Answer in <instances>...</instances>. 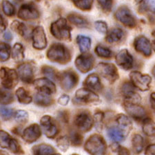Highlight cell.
<instances>
[{
  "label": "cell",
  "instance_id": "cell-1",
  "mask_svg": "<svg viewBox=\"0 0 155 155\" xmlns=\"http://www.w3.org/2000/svg\"><path fill=\"white\" fill-rule=\"evenodd\" d=\"M84 149L90 155H106L107 144L101 135L93 134L85 142Z\"/></svg>",
  "mask_w": 155,
  "mask_h": 155
},
{
  "label": "cell",
  "instance_id": "cell-2",
  "mask_svg": "<svg viewBox=\"0 0 155 155\" xmlns=\"http://www.w3.org/2000/svg\"><path fill=\"white\" fill-rule=\"evenodd\" d=\"M47 57L52 62L66 64L71 61V55L68 49L63 44H54L47 52Z\"/></svg>",
  "mask_w": 155,
  "mask_h": 155
},
{
  "label": "cell",
  "instance_id": "cell-3",
  "mask_svg": "<svg viewBox=\"0 0 155 155\" xmlns=\"http://www.w3.org/2000/svg\"><path fill=\"white\" fill-rule=\"evenodd\" d=\"M72 28L68 26L66 19L59 18L51 24V32L52 35L59 40L70 41Z\"/></svg>",
  "mask_w": 155,
  "mask_h": 155
},
{
  "label": "cell",
  "instance_id": "cell-4",
  "mask_svg": "<svg viewBox=\"0 0 155 155\" xmlns=\"http://www.w3.org/2000/svg\"><path fill=\"white\" fill-rule=\"evenodd\" d=\"M74 124L79 131L87 132L91 130L94 125L93 117L88 112L82 111L77 114L74 119Z\"/></svg>",
  "mask_w": 155,
  "mask_h": 155
},
{
  "label": "cell",
  "instance_id": "cell-5",
  "mask_svg": "<svg viewBox=\"0 0 155 155\" xmlns=\"http://www.w3.org/2000/svg\"><path fill=\"white\" fill-rule=\"evenodd\" d=\"M1 81L5 89L14 88L19 81V74L15 70L6 68H1Z\"/></svg>",
  "mask_w": 155,
  "mask_h": 155
},
{
  "label": "cell",
  "instance_id": "cell-6",
  "mask_svg": "<svg viewBox=\"0 0 155 155\" xmlns=\"http://www.w3.org/2000/svg\"><path fill=\"white\" fill-rule=\"evenodd\" d=\"M130 78L134 87L141 91H147L150 89L152 78L148 74H143L138 71H133L130 74Z\"/></svg>",
  "mask_w": 155,
  "mask_h": 155
},
{
  "label": "cell",
  "instance_id": "cell-7",
  "mask_svg": "<svg viewBox=\"0 0 155 155\" xmlns=\"http://www.w3.org/2000/svg\"><path fill=\"white\" fill-rule=\"evenodd\" d=\"M97 69L101 75L110 84L114 83L119 78L118 70L113 64L100 63L97 66Z\"/></svg>",
  "mask_w": 155,
  "mask_h": 155
},
{
  "label": "cell",
  "instance_id": "cell-8",
  "mask_svg": "<svg viewBox=\"0 0 155 155\" xmlns=\"http://www.w3.org/2000/svg\"><path fill=\"white\" fill-rule=\"evenodd\" d=\"M41 126L48 139H54L59 133V127L56 121L49 115H44L40 120Z\"/></svg>",
  "mask_w": 155,
  "mask_h": 155
},
{
  "label": "cell",
  "instance_id": "cell-9",
  "mask_svg": "<svg viewBox=\"0 0 155 155\" xmlns=\"http://www.w3.org/2000/svg\"><path fill=\"white\" fill-rule=\"evenodd\" d=\"M79 81V77L74 71H65L59 76V82L62 89L70 91L75 87Z\"/></svg>",
  "mask_w": 155,
  "mask_h": 155
},
{
  "label": "cell",
  "instance_id": "cell-10",
  "mask_svg": "<svg viewBox=\"0 0 155 155\" xmlns=\"http://www.w3.org/2000/svg\"><path fill=\"white\" fill-rule=\"evenodd\" d=\"M114 16L125 26L134 28L136 26V19L126 6H121L117 9Z\"/></svg>",
  "mask_w": 155,
  "mask_h": 155
},
{
  "label": "cell",
  "instance_id": "cell-11",
  "mask_svg": "<svg viewBox=\"0 0 155 155\" xmlns=\"http://www.w3.org/2000/svg\"><path fill=\"white\" fill-rule=\"evenodd\" d=\"M74 99L81 104H93L99 101V97L91 90L80 88L76 91Z\"/></svg>",
  "mask_w": 155,
  "mask_h": 155
},
{
  "label": "cell",
  "instance_id": "cell-12",
  "mask_svg": "<svg viewBox=\"0 0 155 155\" xmlns=\"http://www.w3.org/2000/svg\"><path fill=\"white\" fill-rule=\"evenodd\" d=\"M94 59L92 54H83L78 56L75 60V66L78 71L82 73L91 71L94 66Z\"/></svg>",
  "mask_w": 155,
  "mask_h": 155
},
{
  "label": "cell",
  "instance_id": "cell-13",
  "mask_svg": "<svg viewBox=\"0 0 155 155\" xmlns=\"http://www.w3.org/2000/svg\"><path fill=\"white\" fill-rule=\"evenodd\" d=\"M39 17V11L32 4H24L20 7L18 11V17L25 21L38 19Z\"/></svg>",
  "mask_w": 155,
  "mask_h": 155
},
{
  "label": "cell",
  "instance_id": "cell-14",
  "mask_svg": "<svg viewBox=\"0 0 155 155\" xmlns=\"http://www.w3.org/2000/svg\"><path fill=\"white\" fill-rule=\"evenodd\" d=\"M32 46L37 50H43L47 46V39L42 26H37L32 32Z\"/></svg>",
  "mask_w": 155,
  "mask_h": 155
},
{
  "label": "cell",
  "instance_id": "cell-15",
  "mask_svg": "<svg viewBox=\"0 0 155 155\" xmlns=\"http://www.w3.org/2000/svg\"><path fill=\"white\" fill-rule=\"evenodd\" d=\"M124 107L128 115L137 121H141V120L143 121L145 119L147 118L146 110L139 104L124 103Z\"/></svg>",
  "mask_w": 155,
  "mask_h": 155
},
{
  "label": "cell",
  "instance_id": "cell-16",
  "mask_svg": "<svg viewBox=\"0 0 155 155\" xmlns=\"http://www.w3.org/2000/svg\"><path fill=\"white\" fill-rule=\"evenodd\" d=\"M116 62L119 66L124 70H130L134 64V59L126 49H123L118 52L115 57Z\"/></svg>",
  "mask_w": 155,
  "mask_h": 155
},
{
  "label": "cell",
  "instance_id": "cell-17",
  "mask_svg": "<svg viewBox=\"0 0 155 155\" xmlns=\"http://www.w3.org/2000/svg\"><path fill=\"white\" fill-rule=\"evenodd\" d=\"M34 86L39 92L47 94H54L56 92V86L51 79L48 78H40L33 81Z\"/></svg>",
  "mask_w": 155,
  "mask_h": 155
},
{
  "label": "cell",
  "instance_id": "cell-18",
  "mask_svg": "<svg viewBox=\"0 0 155 155\" xmlns=\"http://www.w3.org/2000/svg\"><path fill=\"white\" fill-rule=\"evenodd\" d=\"M41 135V127L37 124H33L26 127L22 133V138L28 143H34Z\"/></svg>",
  "mask_w": 155,
  "mask_h": 155
},
{
  "label": "cell",
  "instance_id": "cell-19",
  "mask_svg": "<svg viewBox=\"0 0 155 155\" xmlns=\"http://www.w3.org/2000/svg\"><path fill=\"white\" fill-rule=\"evenodd\" d=\"M134 47L137 52L146 57H149L152 54V45L150 41L146 37L139 36L134 41Z\"/></svg>",
  "mask_w": 155,
  "mask_h": 155
},
{
  "label": "cell",
  "instance_id": "cell-20",
  "mask_svg": "<svg viewBox=\"0 0 155 155\" xmlns=\"http://www.w3.org/2000/svg\"><path fill=\"white\" fill-rule=\"evenodd\" d=\"M19 78L26 84H31L34 79V70L32 65L29 63H24L17 68Z\"/></svg>",
  "mask_w": 155,
  "mask_h": 155
},
{
  "label": "cell",
  "instance_id": "cell-21",
  "mask_svg": "<svg viewBox=\"0 0 155 155\" xmlns=\"http://www.w3.org/2000/svg\"><path fill=\"white\" fill-rule=\"evenodd\" d=\"M115 121L117 127L121 130L124 135L127 137L132 129V124L129 117L124 114H119L116 116Z\"/></svg>",
  "mask_w": 155,
  "mask_h": 155
},
{
  "label": "cell",
  "instance_id": "cell-22",
  "mask_svg": "<svg viewBox=\"0 0 155 155\" xmlns=\"http://www.w3.org/2000/svg\"><path fill=\"white\" fill-rule=\"evenodd\" d=\"M84 85L87 88L93 92H99L102 89V84L99 77L97 74L93 73L87 77L84 81Z\"/></svg>",
  "mask_w": 155,
  "mask_h": 155
},
{
  "label": "cell",
  "instance_id": "cell-23",
  "mask_svg": "<svg viewBox=\"0 0 155 155\" xmlns=\"http://www.w3.org/2000/svg\"><path fill=\"white\" fill-rule=\"evenodd\" d=\"M32 153L34 155H52L55 150L51 145L41 143L32 147Z\"/></svg>",
  "mask_w": 155,
  "mask_h": 155
},
{
  "label": "cell",
  "instance_id": "cell-24",
  "mask_svg": "<svg viewBox=\"0 0 155 155\" xmlns=\"http://www.w3.org/2000/svg\"><path fill=\"white\" fill-rule=\"evenodd\" d=\"M69 21L79 28H87L89 23L87 20L78 14L72 13L68 16Z\"/></svg>",
  "mask_w": 155,
  "mask_h": 155
},
{
  "label": "cell",
  "instance_id": "cell-25",
  "mask_svg": "<svg viewBox=\"0 0 155 155\" xmlns=\"http://www.w3.org/2000/svg\"><path fill=\"white\" fill-rule=\"evenodd\" d=\"M35 103L38 105V106L46 107L52 104L53 100L50 97L49 94L39 92L35 96Z\"/></svg>",
  "mask_w": 155,
  "mask_h": 155
},
{
  "label": "cell",
  "instance_id": "cell-26",
  "mask_svg": "<svg viewBox=\"0 0 155 155\" xmlns=\"http://www.w3.org/2000/svg\"><path fill=\"white\" fill-rule=\"evenodd\" d=\"M124 35V32L121 28H114L107 34L106 41L109 44L117 43L122 39Z\"/></svg>",
  "mask_w": 155,
  "mask_h": 155
},
{
  "label": "cell",
  "instance_id": "cell-27",
  "mask_svg": "<svg viewBox=\"0 0 155 155\" xmlns=\"http://www.w3.org/2000/svg\"><path fill=\"white\" fill-rule=\"evenodd\" d=\"M143 132L147 137H155V121L150 118L145 119L143 121Z\"/></svg>",
  "mask_w": 155,
  "mask_h": 155
},
{
  "label": "cell",
  "instance_id": "cell-28",
  "mask_svg": "<svg viewBox=\"0 0 155 155\" xmlns=\"http://www.w3.org/2000/svg\"><path fill=\"white\" fill-rule=\"evenodd\" d=\"M107 135L112 140L120 142L124 141L126 138V136L117 126L110 127L107 129Z\"/></svg>",
  "mask_w": 155,
  "mask_h": 155
},
{
  "label": "cell",
  "instance_id": "cell-29",
  "mask_svg": "<svg viewBox=\"0 0 155 155\" xmlns=\"http://www.w3.org/2000/svg\"><path fill=\"white\" fill-rule=\"evenodd\" d=\"M132 144L134 154H140L143 150V138L140 134H134L132 139Z\"/></svg>",
  "mask_w": 155,
  "mask_h": 155
},
{
  "label": "cell",
  "instance_id": "cell-30",
  "mask_svg": "<svg viewBox=\"0 0 155 155\" xmlns=\"http://www.w3.org/2000/svg\"><path fill=\"white\" fill-rule=\"evenodd\" d=\"M16 96L18 101L22 104H29L32 101V97L24 87H19L16 91Z\"/></svg>",
  "mask_w": 155,
  "mask_h": 155
},
{
  "label": "cell",
  "instance_id": "cell-31",
  "mask_svg": "<svg viewBox=\"0 0 155 155\" xmlns=\"http://www.w3.org/2000/svg\"><path fill=\"white\" fill-rule=\"evenodd\" d=\"M123 95L124 97V103L139 104L140 102H141V96L138 93H137L134 91V90L124 93Z\"/></svg>",
  "mask_w": 155,
  "mask_h": 155
},
{
  "label": "cell",
  "instance_id": "cell-32",
  "mask_svg": "<svg viewBox=\"0 0 155 155\" xmlns=\"http://www.w3.org/2000/svg\"><path fill=\"white\" fill-rule=\"evenodd\" d=\"M77 42L78 44L80 51L85 53L91 48V39L86 36L79 35L77 37Z\"/></svg>",
  "mask_w": 155,
  "mask_h": 155
},
{
  "label": "cell",
  "instance_id": "cell-33",
  "mask_svg": "<svg viewBox=\"0 0 155 155\" xmlns=\"http://www.w3.org/2000/svg\"><path fill=\"white\" fill-rule=\"evenodd\" d=\"M12 57L15 61H21L24 58V48L21 44L17 43L14 45L12 50Z\"/></svg>",
  "mask_w": 155,
  "mask_h": 155
},
{
  "label": "cell",
  "instance_id": "cell-34",
  "mask_svg": "<svg viewBox=\"0 0 155 155\" xmlns=\"http://www.w3.org/2000/svg\"><path fill=\"white\" fill-rule=\"evenodd\" d=\"M77 8L81 11H90L91 9L93 0H72Z\"/></svg>",
  "mask_w": 155,
  "mask_h": 155
},
{
  "label": "cell",
  "instance_id": "cell-35",
  "mask_svg": "<svg viewBox=\"0 0 155 155\" xmlns=\"http://www.w3.org/2000/svg\"><path fill=\"white\" fill-rule=\"evenodd\" d=\"M70 141L71 143L74 146H80L83 142V136L80 132L72 130L70 132Z\"/></svg>",
  "mask_w": 155,
  "mask_h": 155
},
{
  "label": "cell",
  "instance_id": "cell-36",
  "mask_svg": "<svg viewBox=\"0 0 155 155\" xmlns=\"http://www.w3.org/2000/svg\"><path fill=\"white\" fill-rule=\"evenodd\" d=\"M57 146L62 152H66L70 146V139L67 136H61L57 139Z\"/></svg>",
  "mask_w": 155,
  "mask_h": 155
},
{
  "label": "cell",
  "instance_id": "cell-37",
  "mask_svg": "<svg viewBox=\"0 0 155 155\" xmlns=\"http://www.w3.org/2000/svg\"><path fill=\"white\" fill-rule=\"evenodd\" d=\"M11 54V47L6 43H1L0 44V59L1 61H5L8 60Z\"/></svg>",
  "mask_w": 155,
  "mask_h": 155
},
{
  "label": "cell",
  "instance_id": "cell-38",
  "mask_svg": "<svg viewBox=\"0 0 155 155\" xmlns=\"http://www.w3.org/2000/svg\"><path fill=\"white\" fill-rule=\"evenodd\" d=\"M2 10L4 14L7 16H12L15 15V9L13 5H12L8 0H3L2 3Z\"/></svg>",
  "mask_w": 155,
  "mask_h": 155
},
{
  "label": "cell",
  "instance_id": "cell-39",
  "mask_svg": "<svg viewBox=\"0 0 155 155\" xmlns=\"http://www.w3.org/2000/svg\"><path fill=\"white\" fill-rule=\"evenodd\" d=\"M14 97L12 92L6 89L1 90V104L2 105H8L13 101Z\"/></svg>",
  "mask_w": 155,
  "mask_h": 155
},
{
  "label": "cell",
  "instance_id": "cell-40",
  "mask_svg": "<svg viewBox=\"0 0 155 155\" xmlns=\"http://www.w3.org/2000/svg\"><path fill=\"white\" fill-rule=\"evenodd\" d=\"M8 149H9L12 153L16 154H22L24 153V152L22 150L21 147L20 146L19 142L15 139L12 138L9 142Z\"/></svg>",
  "mask_w": 155,
  "mask_h": 155
},
{
  "label": "cell",
  "instance_id": "cell-41",
  "mask_svg": "<svg viewBox=\"0 0 155 155\" xmlns=\"http://www.w3.org/2000/svg\"><path fill=\"white\" fill-rule=\"evenodd\" d=\"M96 54L100 57L102 58H110L112 56V52L109 48L106 47L102 46L101 45H98L95 48Z\"/></svg>",
  "mask_w": 155,
  "mask_h": 155
},
{
  "label": "cell",
  "instance_id": "cell-42",
  "mask_svg": "<svg viewBox=\"0 0 155 155\" xmlns=\"http://www.w3.org/2000/svg\"><path fill=\"white\" fill-rule=\"evenodd\" d=\"M94 119V124L95 125V127L97 130L99 131H101L102 128H103V124H104V114L102 112H97L95 114H94L93 117Z\"/></svg>",
  "mask_w": 155,
  "mask_h": 155
},
{
  "label": "cell",
  "instance_id": "cell-43",
  "mask_svg": "<svg viewBox=\"0 0 155 155\" xmlns=\"http://www.w3.org/2000/svg\"><path fill=\"white\" fill-rule=\"evenodd\" d=\"M11 28L20 35L24 36L26 34V27L25 24L18 21H14L11 24Z\"/></svg>",
  "mask_w": 155,
  "mask_h": 155
},
{
  "label": "cell",
  "instance_id": "cell-44",
  "mask_svg": "<svg viewBox=\"0 0 155 155\" xmlns=\"http://www.w3.org/2000/svg\"><path fill=\"white\" fill-rule=\"evenodd\" d=\"M41 72L45 76L48 77V79L51 80H56L57 78V72L55 70L52 68V67L50 66H44L43 68H41Z\"/></svg>",
  "mask_w": 155,
  "mask_h": 155
},
{
  "label": "cell",
  "instance_id": "cell-45",
  "mask_svg": "<svg viewBox=\"0 0 155 155\" xmlns=\"http://www.w3.org/2000/svg\"><path fill=\"white\" fill-rule=\"evenodd\" d=\"M28 112L25 110H18L15 114V119L19 124H26L28 121Z\"/></svg>",
  "mask_w": 155,
  "mask_h": 155
},
{
  "label": "cell",
  "instance_id": "cell-46",
  "mask_svg": "<svg viewBox=\"0 0 155 155\" xmlns=\"http://www.w3.org/2000/svg\"><path fill=\"white\" fill-rule=\"evenodd\" d=\"M0 137H1V147L2 148H8L9 142L12 139L11 135L8 132L4 130L0 131Z\"/></svg>",
  "mask_w": 155,
  "mask_h": 155
},
{
  "label": "cell",
  "instance_id": "cell-47",
  "mask_svg": "<svg viewBox=\"0 0 155 155\" xmlns=\"http://www.w3.org/2000/svg\"><path fill=\"white\" fill-rule=\"evenodd\" d=\"M14 111L13 110L9 107L2 106L1 107V115L2 119L4 120H8L13 116Z\"/></svg>",
  "mask_w": 155,
  "mask_h": 155
},
{
  "label": "cell",
  "instance_id": "cell-48",
  "mask_svg": "<svg viewBox=\"0 0 155 155\" xmlns=\"http://www.w3.org/2000/svg\"><path fill=\"white\" fill-rule=\"evenodd\" d=\"M98 4L104 12H109L112 8V0H97Z\"/></svg>",
  "mask_w": 155,
  "mask_h": 155
},
{
  "label": "cell",
  "instance_id": "cell-49",
  "mask_svg": "<svg viewBox=\"0 0 155 155\" xmlns=\"http://www.w3.org/2000/svg\"><path fill=\"white\" fill-rule=\"evenodd\" d=\"M95 28L100 33L106 34L107 32V25L104 21H97L94 24Z\"/></svg>",
  "mask_w": 155,
  "mask_h": 155
},
{
  "label": "cell",
  "instance_id": "cell-50",
  "mask_svg": "<svg viewBox=\"0 0 155 155\" xmlns=\"http://www.w3.org/2000/svg\"><path fill=\"white\" fill-rule=\"evenodd\" d=\"M116 152L117 155H130V152L126 147L120 146V145L117 147Z\"/></svg>",
  "mask_w": 155,
  "mask_h": 155
},
{
  "label": "cell",
  "instance_id": "cell-51",
  "mask_svg": "<svg viewBox=\"0 0 155 155\" xmlns=\"http://www.w3.org/2000/svg\"><path fill=\"white\" fill-rule=\"evenodd\" d=\"M70 97L67 94H64L59 97L58 99V103L61 106H66L68 104Z\"/></svg>",
  "mask_w": 155,
  "mask_h": 155
},
{
  "label": "cell",
  "instance_id": "cell-52",
  "mask_svg": "<svg viewBox=\"0 0 155 155\" xmlns=\"http://www.w3.org/2000/svg\"><path fill=\"white\" fill-rule=\"evenodd\" d=\"M145 155H155V144L149 145L146 147Z\"/></svg>",
  "mask_w": 155,
  "mask_h": 155
},
{
  "label": "cell",
  "instance_id": "cell-53",
  "mask_svg": "<svg viewBox=\"0 0 155 155\" xmlns=\"http://www.w3.org/2000/svg\"><path fill=\"white\" fill-rule=\"evenodd\" d=\"M146 4L150 11L155 12V0H146Z\"/></svg>",
  "mask_w": 155,
  "mask_h": 155
},
{
  "label": "cell",
  "instance_id": "cell-54",
  "mask_svg": "<svg viewBox=\"0 0 155 155\" xmlns=\"http://www.w3.org/2000/svg\"><path fill=\"white\" fill-rule=\"evenodd\" d=\"M150 104L152 109L154 110V111L155 112V92H153V93L151 94L150 95Z\"/></svg>",
  "mask_w": 155,
  "mask_h": 155
},
{
  "label": "cell",
  "instance_id": "cell-55",
  "mask_svg": "<svg viewBox=\"0 0 155 155\" xmlns=\"http://www.w3.org/2000/svg\"><path fill=\"white\" fill-rule=\"evenodd\" d=\"M4 38L6 40H8V41H11L12 38V36L11 32L9 31H6L4 35Z\"/></svg>",
  "mask_w": 155,
  "mask_h": 155
},
{
  "label": "cell",
  "instance_id": "cell-56",
  "mask_svg": "<svg viewBox=\"0 0 155 155\" xmlns=\"http://www.w3.org/2000/svg\"><path fill=\"white\" fill-rule=\"evenodd\" d=\"M6 26H7V24L5 23L3 17L1 15V31H4V30L6 29Z\"/></svg>",
  "mask_w": 155,
  "mask_h": 155
},
{
  "label": "cell",
  "instance_id": "cell-57",
  "mask_svg": "<svg viewBox=\"0 0 155 155\" xmlns=\"http://www.w3.org/2000/svg\"><path fill=\"white\" fill-rule=\"evenodd\" d=\"M152 37H154L153 41H152V47H153L154 51H155V31L152 32Z\"/></svg>",
  "mask_w": 155,
  "mask_h": 155
},
{
  "label": "cell",
  "instance_id": "cell-58",
  "mask_svg": "<svg viewBox=\"0 0 155 155\" xmlns=\"http://www.w3.org/2000/svg\"><path fill=\"white\" fill-rule=\"evenodd\" d=\"M152 74L155 77V66L153 68H152Z\"/></svg>",
  "mask_w": 155,
  "mask_h": 155
},
{
  "label": "cell",
  "instance_id": "cell-59",
  "mask_svg": "<svg viewBox=\"0 0 155 155\" xmlns=\"http://www.w3.org/2000/svg\"><path fill=\"white\" fill-rule=\"evenodd\" d=\"M136 2H137V3H139V2H141L143 0H134Z\"/></svg>",
  "mask_w": 155,
  "mask_h": 155
},
{
  "label": "cell",
  "instance_id": "cell-60",
  "mask_svg": "<svg viewBox=\"0 0 155 155\" xmlns=\"http://www.w3.org/2000/svg\"><path fill=\"white\" fill-rule=\"evenodd\" d=\"M1 155H6V154H4L3 152H1Z\"/></svg>",
  "mask_w": 155,
  "mask_h": 155
},
{
  "label": "cell",
  "instance_id": "cell-61",
  "mask_svg": "<svg viewBox=\"0 0 155 155\" xmlns=\"http://www.w3.org/2000/svg\"><path fill=\"white\" fill-rule=\"evenodd\" d=\"M52 155H61L60 154H52Z\"/></svg>",
  "mask_w": 155,
  "mask_h": 155
},
{
  "label": "cell",
  "instance_id": "cell-62",
  "mask_svg": "<svg viewBox=\"0 0 155 155\" xmlns=\"http://www.w3.org/2000/svg\"><path fill=\"white\" fill-rule=\"evenodd\" d=\"M72 155H79V154H72Z\"/></svg>",
  "mask_w": 155,
  "mask_h": 155
},
{
  "label": "cell",
  "instance_id": "cell-63",
  "mask_svg": "<svg viewBox=\"0 0 155 155\" xmlns=\"http://www.w3.org/2000/svg\"></svg>",
  "mask_w": 155,
  "mask_h": 155
}]
</instances>
